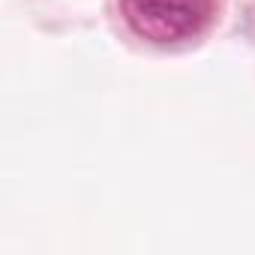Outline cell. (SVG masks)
<instances>
[{
    "instance_id": "1",
    "label": "cell",
    "mask_w": 255,
    "mask_h": 255,
    "mask_svg": "<svg viewBox=\"0 0 255 255\" xmlns=\"http://www.w3.org/2000/svg\"><path fill=\"white\" fill-rule=\"evenodd\" d=\"M123 18L150 42H177L201 21L198 0H120Z\"/></svg>"
}]
</instances>
